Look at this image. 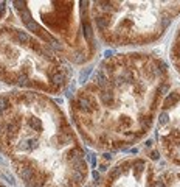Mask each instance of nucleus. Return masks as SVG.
Masks as SVG:
<instances>
[{
	"label": "nucleus",
	"instance_id": "nucleus-1",
	"mask_svg": "<svg viewBox=\"0 0 180 187\" xmlns=\"http://www.w3.org/2000/svg\"><path fill=\"white\" fill-rule=\"evenodd\" d=\"M171 87L166 62L143 52L104 59L70 108L84 140L98 150H124L141 140Z\"/></svg>",
	"mask_w": 180,
	"mask_h": 187
},
{
	"label": "nucleus",
	"instance_id": "nucleus-7",
	"mask_svg": "<svg viewBox=\"0 0 180 187\" xmlns=\"http://www.w3.org/2000/svg\"><path fill=\"white\" fill-rule=\"evenodd\" d=\"M155 120V139L162 154L174 167H180V86L166 94Z\"/></svg>",
	"mask_w": 180,
	"mask_h": 187
},
{
	"label": "nucleus",
	"instance_id": "nucleus-5",
	"mask_svg": "<svg viewBox=\"0 0 180 187\" xmlns=\"http://www.w3.org/2000/svg\"><path fill=\"white\" fill-rule=\"evenodd\" d=\"M92 22L112 47H140L160 41L180 16V2H95Z\"/></svg>",
	"mask_w": 180,
	"mask_h": 187
},
{
	"label": "nucleus",
	"instance_id": "nucleus-9",
	"mask_svg": "<svg viewBox=\"0 0 180 187\" xmlns=\"http://www.w3.org/2000/svg\"><path fill=\"white\" fill-rule=\"evenodd\" d=\"M5 3H2V2H0V16H2L3 13H5V6H3Z\"/></svg>",
	"mask_w": 180,
	"mask_h": 187
},
{
	"label": "nucleus",
	"instance_id": "nucleus-4",
	"mask_svg": "<svg viewBox=\"0 0 180 187\" xmlns=\"http://www.w3.org/2000/svg\"><path fill=\"white\" fill-rule=\"evenodd\" d=\"M14 5L23 25L53 50L76 64L93 58L96 44L87 2H81L78 13L75 2H14Z\"/></svg>",
	"mask_w": 180,
	"mask_h": 187
},
{
	"label": "nucleus",
	"instance_id": "nucleus-6",
	"mask_svg": "<svg viewBox=\"0 0 180 187\" xmlns=\"http://www.w3.org/2000/svg\"><path fill=\"white\" fill-rule=\"evenodd\" d=\"M102 187H180V170L159 167L146 157H127L112 167Z\"/></svg>",
	"mask_w": 180,
	"mask_h": 187
},
{
	"label": "nucleus",
	"instance_id": "nucleus-8",
	"mask_svg": "<svg viewBox=\"0 0 180 187\" xmlns=\"http://www.w3.org/2000/svg\"><path fill=\"white\" fill-rule=\"evenodd\" d=\"M169 58H171V64L174 67V70L180 75V23L174 33L171 47H169Z\"/></svg>",
	"mask_w": 180,
	"mask_h": 187
},
{
	"label": "nucleus",
	"instance_id": "nucleus-3",
	"mask_svg": "<svg viewBox=\"0 0 180 187\" xmlns=\"http://www.w3.org/2000/svg\"><path fill=\"white\" fill-rule=\"evenodd\" d=\"M70 77L71 70L50 45L13 25L0 27V81L56 94Z\"/></svg>",
	"mask_w": 180,
	"mask_h": 187
},
{
	"label": "nucleus",
	"instance_id": "nucleus-2",
	"mask_svg": "<svg viewBox=\"0 0 180 187\" xmlns=\"http://www.w3.org/2000/svg\"><path fill=\"white\" fill-rule=\"evenodd\" d=\"M0 150L27 187H82L89 167L70 123L44 95H0Z\"/></svg>",
	"mask_w": 180,
	"mask_h": 187
}]
</instances>
